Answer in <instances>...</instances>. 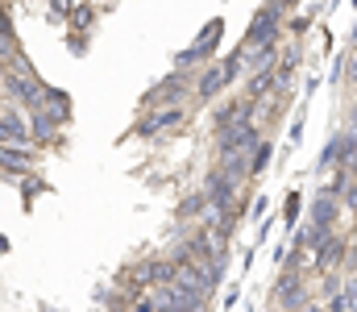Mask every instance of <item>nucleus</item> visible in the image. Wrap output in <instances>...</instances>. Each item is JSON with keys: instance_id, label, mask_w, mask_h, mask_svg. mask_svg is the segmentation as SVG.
<instances>
[{"instance_id": "16", "label": "nucleus", "mask_w": 357, "mask_h": 312, "mask_svg": "<svg viewBox=\"0 0 357 312\" xmlns=\"http://www.w3.org/2000/svg\"><path fill=\"white\" fill-rule=\"evenodd\" d=\"M208 208V192H199V196H187L183 205H178V216H195V212H204Z\"/></svg>"}, {"instance_id": "26", "label": "nucleus", "mask_w": 357, "mask_h": 312, "mask_svg": "<svg viewBox=\"0 0 357 312\" xmlns=\"http://www.w3.org/2000/svg\"><path fill=\"white\" fill-rule=\"evenodd\" d=\"M38 192H42V179H25V196H29V200H33V196H38Z\"/></svg>"}, {"instance_id": "18", "label": "nucleus", "mask_w": 357, "mask_h": 312, "mask_svg": "<svg viewBox=\"0 0 357 312\" xmlns=\"http://www.w3.org/2000/svg\"><path fill=\"white\" fill-rule=\"evenodd\" d=\"M341 300H345V312H357V279H349V288L341 292Z\"/></svg>"}, {"instance_id": "14", "label": "nucleus", "mask_w": 357, "mask_h": 312, "mask_svg": "<svg viewBox=\"0 0 357 312\" xmlns=\"http://www.w3.org/2000/svg\"><path fill=\"white\" fill-rule=\"evenodd\" d=\"M42 108H46L59 125H67V121H71V96H67V92H59V88H42Z\"/></svg>"}, {"instance_id": "25", "label": "nucleus", "mask_w": 357, "mask_h": 312, "mask_svg": "<svg viewBox=\"0 0 357 312\" xmlns=\"http://www.w3.org/2000/svg\"><path fill=\"white\" fill-rule=\"evenodd\" d=\"M345 80H349V84H357V50L349 54V67H345Z\"/></svg>"}, {"instance_id": "29", "label": "nucleus", "mask_w": 357, "mask_h": 312, "mask_svg": "<svg viewBox=\"0 0 357 312\" xmlns=\"http://www.w3.org/2000/svg\"><path fill=\"white\" fill-rule=\"evenodd\" d=\"M299 312H320V309H316V304H312V309H307V304H303V309H299Z\"/></svg>"}, {"instance_id": "4", "label": "nucleus", "mask_w": 357, "mask_h": 312, "mask_svg": "<svg viewBox=\"0 0 357 312\" xmlns=\"http://www.w3.org/2000/svg\"><path fill=\"white\" fill-rule=\"evenodd\" d=\"M183 121H187L183 104H162L158 112H146L137 121V133L142 138H154V133H167V129H183Z\"/></svg>"}, {"instance_id": "10", "label": "nucleus", "mask_w": 357, "mask_h": 312, "mask_svg": "<svg viewBox=\"0 0 357 312\" xmlns=\"http://www.w3.org/2000/svg\"><path fill=\"white\" fill-rule=\"evenodd\" d=\"M354 150H357V142H354V133L345 129V133H337V138L324 146V154H320V167H345Z\"/></svg>"}, {"instance_id": "15", "label": "nucleus", "mask_w": 357, "mask_h": 312, "mask_svg": "<svg viewBox=\"0 0 357 312\" xmlns=\"http://www.w3.org/2000/svg\"><path fill=\"white\" fill-rule=\"evenodd\" d=\"M270 154H274V150H270V142H258V146L250 150V175L266 171V167H270Z\"/></svg>"}, {"instance_id": "13", "label": "nucleus", "mask_w": 357, "mask_h": 312, "mask_svg": "<svg viewBox=\"0 0 357 312\" xmlns=\"http://www.w3.org/2000/svg\"><path fill=\"white\" fill-rule=\"evenodd\" d=\"M337 216H341V200H337V196L320 192V196L312 200V225H324V229H333V225H337Z\"/></svg>"}, {"instance_id": "19", "label": "nucleus", "mask_w": 357, "mask_h": 312, "mask_svg": "<svg viewBox=\"0 0 357 312\" xmlns=\"http://www.w3.org/2000/svg\"><path fill=\"white\" fill-rule=\"evenodd\" d=\"M287 29H291L295 38H303V34L312 29V17H291V25H287Z\"/></svg>"}, {"instance_id": "9", "label": "nucleus", "mask_w": 357, "mask_h": 312, "mask_svg": "<svg viewBox=\"0 0 357 312\" xmlns=\"http://www.w3.org/2000/svg\"><path fill=\"white\" fill-rule=\"evenodd\" d=\"M237 50H241V46H237ZM241 63H245V75L274 67V63H278V42H258V46L241 50Z\"/></svg>"}, {"instance_id": "6", "label": "nucleus", "mask_w": 357, "mask_h": 312, "mask_svg": "<svg viewBox=\"0 0 357 312\" xmlns=\"http://www.w3.org/2000/svg\"><path fill=\"white\" fill-rule=\"evenodd\" d=\"M274 296H278V309H287V312H299L303 304H307V288H303V275L287 267V275H282V283L274 288Z\"/></svg>"}, {"instance_id": "3", "label": "nucleus", "mask_w": 357, "mask_h": 312, "mask_svg": "<svg viewBox=\"0 0 357 312\" xmlns=\"http://www.w3.org/2000/svg\"><path fill=\"white\" fill-rule=\"evenodd\" d=\"M191 92H195V80H191L183 67H175V75H167V80L146 96V104H154V108H162V104H183Z\"/></svg>"}, {"instance_id": "7", "label": "nucleus", "mask_w": 357, "mask_h": 312, "mask_svg": "<svg viewBox=\"0 0 357 312\" xmlns=\"http://www.w3.org/2000/svg\"><path fill=\"white\" fill-rule=\"evenodd\" d=\"M59 121L46 112V108H29V142L33 146H50V142H59Z\"/></svg>"}, {"instance_id": "17", "label": "nucleus", "mask_w": 357, "mask_h": 312, "mask_svg": "<svg viewBox=\"0 0 357 312\" xmlns=\"http://www.w3.org/2000/svg\"><path fill=\"white\" fill-rule=\"evenodd\" d=\"M91 17H96V13H91V4H75V8H71V25H75V29H88Z\"/></svg>"}, {"instance_id": "27", "label": "nucleus", "mask_w": 357, "mask_h": 312, "mask_svg": "<svg viewBox=\"0 0 357 312\" xmlns=\"http://www.w3.org/2000/svg\"><path fill=\"white\" fill-rule=\"evenodd\" d=\"M345 129L354 133V142H357V104H354V108H349V125H345Z\"/></svg>"}, {"instance_id": "5", "label": "nucleus", "mask_w": 357, "mask_h": 312, "mask_svg": "<svg viewBox=\"0 0 357 312\" xmlns=\"http://www.w3.org/2000/svg\"><path fill=\"white\" fill-rule=\"evenodd\" d=\"M245 179H237V175H229L225 167H216L212 175H208V208H233V196H237V188H241Z\"/></svg>"}, {"instance_id": "11", "label": "nucleus", "mask_w": 357, "mask_h": 312, "mask_svg": "<svg viewBox=\"0 0 357 312\" xmlns=\"http://www.w3.org/2000/svg\"><path fill=\"white\" fill-rule=\"evenodd\" d=\"M341 262H345V242H341V237H328V242L312 254V267H316V271H337Z\"/></svg>"}, {"instance_id": "24", "label": "nucleus", "mask_w": 357, "mask_h": 312, "mask_svg": "<svg viewBox=\"0 0 357 312\" xmlns=\"http://www.w3.org/2000/svg\"><path fill=\"white\" fill-rule=\"evenodd\" d=\"M320 292H324V296H337V292H341V279H337V275H328V279H324V288H320Z\"/></svg>"}, {"instance_id": "30", "label": "nucleus", "mask_w": 357, "mask_h": 312, "mask_svg": "<svg viewBox=\"0 0 357 312\" xmlns=\"http://www.w3.org/2000/svg\"><path fill=\"white\" fill-rule=\"evenodd\" d=\"M354 46H357V25H354Z\"/></svg>"}, {"instance_id": "1", "label": "nucleus", "mask_w": 357, "mask_h": 312, "mask_svg": "<svg viewBox=\"0 0 357 312\" xmlns=\"http://www.w3.org/2000/svg\"><path fill=\"white\" fill-rule=\"evenodd\" d=\"M220 38H225V21H220V17H212V21L195 34V42H191L187 50H178V54H175V67H183V71H187V67H195V63H208V59L216 54Z\"/></svg>"}, {"instance_id": "22", "label": "nucleus", "mask_w": 357, "mask_h": 312, "mask_svg": "<svg viewBox=\"0 0 357 312\" xmlns=\"http://www.w3.org/2000/svg\"><path fill=\"white\" fill-rule=\"evenodd\" d=\"M299 205H303V200H299V192H291V196H287V221H295V216H299Z\"/></svg>"}, {"instance_id": "8", "label": "nucleus", "mask_w": 357, "mask_h": 312, "mask_svg": "<svg viewBox=\"0 0 357 312\" xmlns=\"http://www.w3.org/2000/svg\"><path fill=\"white\" fill-rule=\"evenodd\" d=\"M225 88H229V80H225V67H220V63H212V67H204V71L195 75V96H199V101H216Z\"/></svg>"}, {"instance_id": "2", "label": "nucleus", "mask_w": 357, "mask_h": 312, "mask_svg": "<svg viewBox=\"0 0 357 312\" xmlns=\"http://www.w3.org/2000/svg\"><path fill=\"white\" fill-rule=\"evenodd\" d=\"M278 38H282V8L266 0V4L254 13V21H250V29H245V38H241V50H250V46H258V42H278Z\"/></svg>"}, {"instance_id": "21", "label": "nucleus", "mask_w": 357, "mask_h": 312, "mask_svg": "<svg viewBox=\"0 0 357 312\" xmlns=\"http://www.w3.org/2000/svg\"><path fill=\"white\" fill-rule=\"evenodd\" d=\"M71 8H75V0H50V13H59V17H71Z\"/></svg>"}, {"instance_id": "12", "label": "nucleus", "mask_w": 357, "mask_h": 312, "mask_svg": "<svg viewBox=\"0 0 357 312\" xmlns=\"http://www.w3.org/2000/svg\"><path fill=\"white\" fill-rule=\"evenodd\" d=\"M0 138L4 142H29V121L17 108H0Z\"/></svg>"}, {"instance_id": "23", "label": "nucleus", "mask_w": 357, "mask_h": 312, "mask_svg": "<svg viewBox=\"0 0 357 312\" xmlns=\"http://www.w3.org/2000/svg\"><path fill=\"white\" fill-rule=\"evenodd\" d=\"M345 205H349V212H357V179H349V188H345Z\"/></svg>"}, {"instance_id": "20", "label": "nucleus", "mask_w": 357, "mask_h": 312, "mask_svg": "<svg viewBox=\"0 0 357 312\" xmlns=\"http://www.w3.org/2000/svg\"><path fill=\"white\" fill-rule=\"evenodd\" d=\"M0 38H8V42H13V13H8L4 4H0Z\"/></svg>"}, {"instance_id": "28", "label": "nucleus", "mask_w": 357, "mask_h": 312, "mask_svg": "<svg viewBox=\"0 0 357 312\" xmlns=\"http://www.w3.org/2000/svg\"><path fill=\"white\" fill-rule=\"evenodd\" d=\"M345 171H349V175H354V179H357V150H354V154H349V163H345Z\"/></svg>"}]
</instances>
